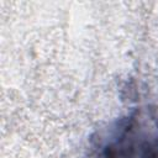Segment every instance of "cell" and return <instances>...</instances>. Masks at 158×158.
<instances>
[{
	"label": "cell",
	"mask_w": 158,
	"mask_h": 158,
	"mask_svg": "<svg viewBox=\"0 0 158 158\" xmlns=\"http://www.w3.org/2000/svg\"><path fill=\"white\" fill-rule=\"evenodd\" d=\"M99 158H158V118L137 111L123 120Z\"/></svg>",
	"instance_id": "6da1fadb"
}]
</instances>
